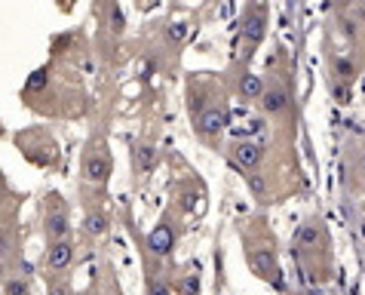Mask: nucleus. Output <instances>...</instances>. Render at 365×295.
I'll list each match as a JSON object with an SVG mask.
<instances>
[{
	"label": "nucleus",
	"mask_w": 365,
	"mask_h": 295,
	"mask_svg": "<svg viewBox=\"0 0 365 295\" xmlns=\"http://www.w3.org/2000/svg\"><path fill=\"white\" fill-rule=\"evenodd\" d=\"M148 295H169V283H163V280H150V283H148Z\"/></svg>",
	"instance_id": "obj_18"
},
{
	"label": "nucleus",
	"mask_w": 365,
	"mask_h": 295,
	"mask_svg": "<svg viewBox=\"0 0 365 295\" xmlns=\"http://www.w3.org/2000/svg\"><path fill=\"white\" fill-rule=\"evenodd\" d=\"M249 264H252V271H255L258 277H264V280H279V268H277V259H273V252H267V249L252 252Z\"/></svg>",
	"instance_id": "obj_6"
},
{
	"label": "nucleus",
	"mask_w": 365,
	"mask_h": 295,
	"mask_svg": "<svg viewBox=\"0 0 365 295\" xmlns=\"http://www.w3.org/2000/svg\"><path fill=\"white\" fill-rule=\"evenodd\" d=\"M49 295H68V286L65 283H53V286H49Z\"/></svg>",
	"instance_id": "obj_21"
},
{
	"label": "nucleus",
	"mask_w": 365,
	"mask_h": 295,
	"mask_svg": "<svg viewBox=\"0 0 365 295\" xmlns=\"http://www.w3.org/2000/svg\"><path fill=\"white\" fill-rule=\"evenodd\" d=\"M334 68H338V74H341V77H350V74H353V65L347 62V59H344V62L338 59V65H334Z\"/></svg>",
	"instance_id": "obj_20"
},
{
	"label": "nucleus",
	"mask_w": 365,
	"mask_h": 295,
	"mask_svg": "<svg viewBox=\"0 0 365 295\" xmlns=\"http://www.w3.org/2000/svg\"><path fill=\"white\" fill-rule=\"evenodd\" d=\"M317 237H319V231H317V221H307V225H301L298 234H295V243L301 249H313L317 246Z\"/></svg>",
	"instance_id": "obj_12"
},
{
	"label": "nucleus",
	"mask_w": 365,
	"mask_h": 295,
	"mask_svg": "<svg viewBox=\"0 0 365 295\" xmlns=\"http://www.w3.org/2000/svg\"><path fill=\"white\" fill-rule=\"evenodd\" d=\"M49 84V71L46 68H40V71H34L31 77H28V89H43Z\"/></svg>",
	"instance_id": "obj_17"
},
{
	"label": "nucleus",
	"mask_w": 365,
	"mask_h": 295,
	"mask_svg": "<svg viewBox=\"0 0 365 295\" xmlns=\"http://www.w3.org/2000/svg\"><path fill=\"white\" fill-rule=\"evenodd\" d=\"M110 169H114V164H110V154L105 145H93V151H86V157H83V179L86 181L105 185L110 179Z\"/></svg>",
	"instance_id": "obj_1"
},
{
	"label": "nucleus",
	"mask_w": 365,
	"mask_h": 295,
	"mask_svg": "<svg viewBox=\"0 0 365 295\" xmlns=\"http://www.w3.org/2000/svg\"><path fill=\"white\" fill-rule=\"evenodd\" d=\"M133 164H135L138 172H154V166H157V148L138 141V145L133 148Z\"/></svg>",
	"instance_id": "obj_9"
},
{
	"label": "nucleus",
	"mask_w": 365,
	"mask_h": 295,
	"mask_svg": "<svg viewBox=\"0 0 365 295\" xmlns=\"http://www.w3.org/2000/svg\"><path fill=\"white\" fill-rule=\"evenodd\" d=\"M249 188L255 191V194H261V191H264V179H261V176H249Z\"/></svg>",
	"instance_id": "obj_19"
},
{
	"label": "nucleus",
	"mask_w": 365,
	"mask_h": 295,
	"mask_svg": "<svg viewBox=\"0 0 365 295\" xmlns=\"http://www.w3.org/2000/svg\"><path fill=\"white\" fill-rule=\"evenodd\" d=\"M6 249H9V237H6V234H0V256H4Z\"/></svg>",
	"instance_id": "obj_22"
},
{
	"label": "nucleus",
	"mask_w": 365,
	"mask_h": 295,
	"mask_svg": "<svg viewBox=\"0 0 365 295\" xmlns=\"http://www.w3.org/2000/svg\"><path fill=\"white\" fill-rule=\"evenodd\" d=\"M178 292H181V295H197V292H200V280L194 277V274H187V277H181V283H178Z\"/></svg>",
	"instance_id": "obj_16"
},
{
	"label": "nucleus",
	"mask_w": 365,
	"mask_h": 295,
	"mask_svg": "<svg viewBox=\"0 0 365 295\" xmlns=\"http://www.w3.org/2000/svg\"><path fill=\"white\" fill-rule=\"evenodd\" d=\"M148 249L154 252L157 259H166V256H172V249H175V228L172 225H157L154 231L148 234Z\"/></svg>",
	"instance_id": "obj_2"
},
{
	"label": "nucleus",
	"mask_w": 365,
	"mask_h": 295,
	"mask_svg": "<svg viewBox=\"0 0 365 295\" xmlns=\"http://www.w3.org/2000/svg\"><path fill=\"white\" fill-rule=\"evenodd\" d=\"M261 105H264L267 114H279V111H286V105H289V93L282 86H267L264 96H261Z\"/></svg>",
	"instance_id": "obj_10"
},
{
	"label": "nucleus",
	"mask_w": 365,
	"mask_h": 295,
	"mask_svg": "<svg viewBox=\"0 0 365 295\" xmlns=\"http://www.w3.org/2000/svg\"><path fill=\"white\" fill-rule=\"evenodd\" d=\"M108 25H110V31H114V34H120V31H123V25H126V19H123V13H120L117 4L108 6Z\"/></svg>",
	"instance_id": "obj_14"
},
{
	"label": "nucleus",
	"mask_w": 365,
	"mask_h": 295,
	"mask_svg": "<svg viewBox=\"0 0 365 295\" xmlns=\"http://www.w3.org/2000/svg\"><path fill=\"white\" fill-rule=\"evenodd\" d=\"M46 268L49 271H65L71 268V261H74V243H71L68 237L65 240H53L46 249Z\"/></svg>",
	"instance_id": "obj_3"
},
{
	"label": "nucleus",
	"mask_w": 365,
	"mask_h": 295,
	"mask_svg": "<svg viewBox=\"0 0 365 295\" xmlns=\"http://www.w3.org/2000/svg\"><path fill=\"white\" fill-rule=\"evenodd\" d=\"M261 37H264V16L255 9V13H249L246 25H242V44L255 46V44H261Z\"/></svg>",
	"instance_id": "obj_8"
},
{
	"label": "nucleus",
	"mask_w": 365,
	"mask_h": 295,
	"mask_svg": "<svg viewBox=\"0 0 365 295\" xmlns=\"http://www.w3.org/2000/svg\"><path fill=\"white\" fill-rule=\"evenodd\" d=\"M31 289H28V283L22 277H13V280H6L4 283V295H28Z\"/></svg>",
	"instance_id": "obj_15"
},
{
	"label": "nucleus",
	"mask_w": 365,
	"mask_h": 295,
	"mask_svg": "<svg viewBox=\"0 0 365 295\" xmlns=\"http://www.w3.org/2000/svg\"><path fill=\"white\" fill-rule=\"evenodd\" d=\"M227 126V111L221 108V105H212V108H206L200 114V124H197V129L202 132V136H218L221 129Z\"/></svg>",
	"instance_id": "obj_5"
},
{
	"label": "nucleus",
	"mask_w": 365,
	"mask_h": 295,
	"mask_svg": "<svg viewBox=\"0 0 365 295\" xmlns=\"http://www.w3.org/2000/svg\"><path fill=\"white\" fill-rule=\"evenodd\" d=\"M240 93L246 96V99H261V96H264V84H261V77H258V74H242V80H240Z\"/></svg>",
	"instance_id": "obj_11"
},
{
	"label": "nucleus",
	"mask_w": 365,
	"mask_h": 295,
	"mask_svg": "<svg viewBox=\"0 0 365 295\" xmlns=\"http://www.w3.org/2000/svg\"><path fill=\"white\" fill-rule=\"evenodd\" d=\"M6 277V264H4V259H0V280Z\"/></svg>",
	"instance_id": "obj_23"
},
{
	"label": "nucleus",
	"mask_w": 365,
	"mask_h": 295,
	"mask_svg": "<svg viewBox=\"0 0 365 295\" xmlns=\"http://www.w3.org/2000/svg\"><path fill=\"white\" fill-rule=\"evenodd\" d=\"M83 228H86V234H93V237H101V234H105V231L110 228V221H108L105 212H89Z\"/></svg>",
	"instance_id": "obj_13"
},
{
	"label": "nucleus",
	"mask_w": 365,
	"mask_h": 295,
	"mask_svg": "<svg viewBox=\"0 0 365 295\" xmlns=\"http://www.w3.org/2000/svg\"><path fill=\"white\" fill-rule=\"evenodd\" d=\"M43 234L49 240H65L71 234V221L65 212H46V221H43Z\"/></svg>",
	"instance_id": "obj_7"
},
{
	"label": "nucleus",
	"mask_w": 365,
	"mask_h": 295,
	"mask_svg": "<svg viewBox=\"0 0 365 295\" xmlns=\"http://www.w3.org/2000/svg\"><path fill=\"white\" fill-rule=\"evenodd\" d=\"M230 157H233V164H237L240 169H255L261 164V157H264V148L255 145V141H237Z\"/></svg>",
	"instance_id": "obj_4"
}]
</instances>
